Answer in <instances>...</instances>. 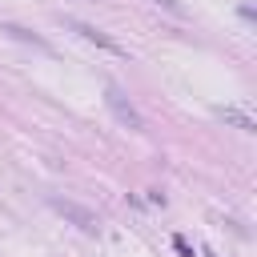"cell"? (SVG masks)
<instances>
[{"mask_svg": "<svg viewBox=\"0 0 257 257\" xmlns=\"http://www.w3.org/2000/svg\"><path fill=\"white\" fill-rule=\"evenodd\" d=\"M68 28H72V32H80L88 44H96V48H104V52H112V56H124V44H116L108 32H100V28L84 24V20H68Z\"/></svg>", "mask_w": 257, "mask_h": 257, "instance_id": "obj_3", "label": "cell"}, {"mask_svg": "<svg viewBox=\"0 0 257 257\" xmlns=\"http://www.w3.org/2000/svg\"><path fill=\"white\" fill-rule=\"evenodd\" d=\"M173 249H177L181 257H193V249H189V241H185V237H173Z\"/></svg>", "mask_w": 257, "mask_h": 257, "instance_id": "obj_6", "label": "cell"}, {"mask_svg": "<svg viewBox=\"0 0 257 257\" xmlns=\"http://www.w3.org/2000/svg\"><path fill=\"white\" fill-rule=\"evenodd\" d=\"M104 104L112 108V116H116L124 128H133V133H145V116H141V112H137V108L124 100V92H120L116 84H108V88H104Z\"/></svg>", "mask_w": 257, "mask_h": 257, "instance_id": "obj_1", "label": "cell"}, {"mask_svg": "<svg viewBox=\"0 0 257 257\" xmlns=\"http://www.w3.org/2000/svg\"><path fill=\"white\" fill-rule=\"evenodd\" d=\"M157 4H165L169 12H181V4H177V0H157Z\"/></svg>", "mask_w": 257, "mask_h": 257, "instance_id": "obj_7", "label": "cell"}, {"mask_svg": "<svg viewBox=\"0 0 257 257\" xmlns=\"http://www.w3.org/2000/svg\"><path fill=\"white\" fill-rule=\"evenodd\" d=\"M8 32H12V36H24V40H28V32H24V28H16V24H8ZM32 44H36V48H44V52H48V44H44V40H36V36H32Z\"/></svg>", "mask_w": 257, "mask_h": 257, "instance_id": "obj_5", "label": "cell"}, {"mask_svg": "<svg viewBox=\"0 0 257 257\" xmlns=\"http://www.w3.org/2000/svg\"><path fill=\"white\" fill-rule=\"evenodd\" d=\"M48 205H52L60 217H68L76 229H84V233H96V213H92V209H84V205H76V201H64V197H52Z\"/></svg>", "mask_w": 257, "mask_h": 257, "instance_id": "obj_2", "label": "cell"}, {"mask_svg": "<svg viewBox=\"0 0 257 257\" xmlns=\"http://www.w3.org/2000/svg\"><path fill=\"white\" fill-rule=\"evenodd\" d=\"M221 116H225L229 124H237L241 133H253V128H257V124H253V116H245L241 108H221Z\"/></svg>", "mask_w": 257, "mask_h": 257, "instance_id": "obj_4", "label": "cell"}]
</instances>
